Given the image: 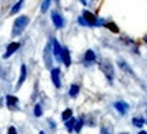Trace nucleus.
<instances>
[{
	"label": "nucleus",
	"mask_w": 147,
	"mask_h": 134,
	"mask_svg": "<svg viewBox=\"0 0 147 134\" xmlns=\"http://www.w3.org/2000/svg\"><path fill=\"white\" fill-rule=\"evenodd\" d=\"M83 124H84V118L82 116L79 120H76V124H75V131H76V133H79V131L82 130V127H83Z\"/></svg>",
	"instance_id": "20"
},
{
	"label": "nucleus",
	"mask_w": 147,
	"mask_h": 134,
	"mask_svg": "<svg viewBox=\"0 0 147 134\" xmlns=\"http://www.w3.org/2000/svg\"><path fill=\"white\" fill-rule=\"evenodd\" d=\"M117 66L121 69V71H124L125 74H129V75H132V77H135V73H134V70H132V67L128 63H127L124 59H117Z\"/></svg>",
	"instance_id": "6"
},
{
	"label": "nucleus",
	"mask_w": 147,
	"mask_h": 134,
	"mask_svg": "<svg viewBox=\"0 0 147 134\" xmlns=\"http://www.w3.org/2000/svg\"><path fill=\"white\" fill-rule=\"evenodd\" d=\"M75 124H76V119L75 118H71L69 120L65 122V127H67V130H68L69 133H72L74 130H75Z\"/></svg>",
	"instance_id": "17"
},
{
	"label": "nucleus",
	"mask_w": 147,
	"mask_h": 134,
	"mask_svg": "<svg viewBox=\"0 0 147 134\" xmlns=\"http://www.w3.org/2000/svg\"><path fill=\"white\" fill-rule=\"evenodd\" d=\"M105 27H108V29H109V30H112L113 33H119V27L116 26L113 22H109V23H106Z\"/></svg>",
	"instance_id": "23"
},
{
	"label": "nucleus",
	"mask_w": 147,
	"mask_h": 134,
	"mask_svg": "<svg viewBox=\"0 0 147 134\" xmlns=\"http://www.w3.org/2000/svg\"><path fill=\"white\" fill-rule=\"evenodd\" d=\"M53 47H52V40H49L47 43V45H45V48H44V54H42V58H44V63H45V66H47V69L52 70V62H53Z\"/></svg>",
	"instance_id": "3"
},
{
	"label": "nucleus",
	"mask_w": 147,
	"mask_h": 134,
	"mask_svg": "<svg viewBox=\"0 0 147 134\" xmlns=\"http://www.w3.org/2000/svg\"><path fill=\"white\" fill-rule=\"evenodd\" d=\"M69 96L72 97V99H75V97L78 96V93H79V85H71V88H69Z\"/></svg>",
	"instance_id": "18"
},
{
	"label": "nucleus",
	"mask_w": 147,
	"mask_h": 134,
	"mask_svg": "<svg viewBox=\"0 0 147 134\" xmlns=\"http://www.w3.org/2000/svg\"><path fill=\"white\" fill-rule=\"evenodd\" d=\"M63 62L67 67L71 66V55H69L68 48H65V47H63Z\"/></svg>",
	"instance_id": "14"
},
{
	"label": "nucleus",
	"mask_w": 147,
	"mask_h": 134,
	"mask_svg": "<svg viewBox=\"0 0 147 134\" xmlns=\"http://www.w3.org/2000/svg\"><path fill=\"white\" fill-rule=\"evenodd\" d=\"M139 134H147V131H143V130H142V131H140Z\"/></svg>",
	"instance_id": "27"
},
{
	"label": "nucleus",
	"mask_w": 147,
	"mask_h": 134,
	"mask_svg": "<svg viewBox=\"0 0 147 134\" xmlns=\"http://www.w3.org/2000/svg\"><path fill=\"white\" fill-rule=\"evenodd\" d=\"M95 54L93 49H87L86 51V54H84V63L86 65H91V63H94L95 62Z\"/></svg>",
	"instance_id": "13"
},
{
	"label": "nucleus",
	"mask_w": 147,
	"mask_h": 134,
	"mask_svg": "<svg viewBox=\"0 0 147 134\" xmlns=\"http://www.w3.org/2000/svg\"><path fill=\"white\" fill-rule=\"evenodd\" d=\"M51 19H52L55 27H57V29H61V27H63V25H64L63 16L60 15L59 12H56V11H52V14H51Z\"/></svg>",
	"instance_id": "8"
},
{
	"label": "nucleus",
	"mask_w": 147,
	"mask_h": 134,
	"mask_svg": "<svg viewBox=\"0 0 147 134\" xmlns=\"http://www.w3.org/2000/svg\"><path fill=\"white\" fill-rule=\"evenodd\" d=\"M101 134H113V126L109 123H104L101 126Z\"/></svg>",
	"instance_id": "15"
},
{
	"label": "nucleus",
	"mask_w": 147,
	"mask_h": 134,
	"mask_svg": "<svg viewBox=\"0 0 147 134\" xmlns=\"http://www.w3.org/2000/svg\"><path fill=\"white\" fill-rule=\"evenodd\" d=\"M7 134H16V129L14 127V126H10V127H8V131H7Z\"/></svg>",
	"instance_id": "25"
},
{
	"label": "nucleus",
	"mask_w": 147,
	"mask_h": 134,
	"mask_svg": "<svg viewBox=\"0 0 147 134\" xmlns=\"http://www.w3.org/2000/svg\"><path fill=\"white\" fill-rule=\"evenodd\" d=\"M22 4H23V1H22V0H21V1H18V3H16V4L14 5V7H12V10H11V12H10L11 15H14V14H16V12H18V11L21 10Z\"/></svg>",
	"instance_id": "22"
},
{
	"label": "nucleus",
	"mask_w": 147,
	"mask_h": 134,
	"mask_svg": "<svg viewBox=\"0 0 147 134\" xmlns=\"http://www.w3.org/2000/svg\"><path fill=\"white\" fill-rule=\"evenodd\" d=\"M40 134H45V133H44V131H40Z\"/></svg>",
	"instance_id": "28"
},
{
	"label": "nucleus",
	"mask_w": 147,
	"mask_h": 134,
	"mask_svg": "<svg viewBox=\"0 0 147 134\" xmlns=\"http://www.w3.org/2000/svg\"><path fill=\"white\" fill-rule=\"evenodd\" d=\"M52 47H53V55L57 62H63V47H60L57 40L52 38Z\"/></svg>",
	"instance_id": "5"
},
{
	"label": "nucleus",
	"mask_w": 147,
	"mask_h": 134,
	"mask_svg": "<svg viewBox=\"0 0 147 134\" xmlns=\"http://www.w3.org/2000/svg\"><path fill=\"white\" fill-rule=\"evenodd\" d=\"M49 5H51V1H49V0L42 1L41 3V12H47V10L49 8Z\"/></svg>",
	"instance_id": "24"
},
{
	"label": "nucleus",
	"mask_w": 147,
	"mask_h": 134,
	"mask_svg": "<svg viewBox=\"0 0 147 134\" xmlns=\"http://www.w3.org/2000/svg\"><path fill=\"white\" fill-rule=\"evenodd\" d=\"M132 124L135 126V127H143V124H144V119L143 118H134L132 119Z\"/></svg>",
	"instance_id": "19"
},
{
	"label": "nucleus",
	"mask_w": 147,
	"mask_h": 134,
	"mask_svg": "<svg viewBox=\"0 0 147 134\" xmlns=\"http://www.w3.org/2000/svg\"><path fill=\"white\" fill-rule=\"evenodd\" d=\"M71 118H72V110L71 108H67V110H64L63 112H61V120L67 122Z\"/></svg>",
	"instance_id": "16"
},
{
	"label": "nucleus",
	"mask_w": 147,
	"mask_h": 134,
	"mask_svg": "<svg viewBox=\"0 0 147 134\" xmlns=\"http://www.w3.org/2000/svg\"><path fill=\"white\" fill-rule=\"evenodd\" d=\"M42 115V107L40 103H37L36 107H34V116H37V118H40Z\"/></svg>",
	"instance_id": "21"
},
{
	"label": "nucleus",
	"mask_w": 147,
	"mask_h": 134,
	"mask_svg": "<svg viewBox=\"0 0 147 134\" xmlns=\"http://www.w3.org/2000/svg\"><path fill=\"white\" fill-rule=\"evenodd\" d=\"M29 22H30L29 16H26V15L18 16L15 19V22H14V26H12V36L15 37V36L22 34V32L25 30V27L29 25Z\"/></svg>",
	"instance_id": "2"
},
{
	"label": "nucleus",
	"mask_w": 147,
	"mask_h": 134,
	"mask_svg": "<svg viewBox=\"0 0 147 134\" xmlns=\"http://www.w3.org/2000/svg\"><path fill=\"white\" fill-rule=\"evenodd\" d=\"M82 18L84 19V22H86L87 26H95V25H98L97 16H95L93 12H90V11H87V10H83V12H82Z\"/></svg>",
	"instance_id": "4"
},
{
	"label": "nucleus",
	"mask_w": 147,
	"mask_h": 134,
	"mask_svg": "<svg viewBox=\"0 0 147 134\" xmlns=\"http://www.w3.org/2000/svg\"><path fill=\"white\" fill-rule=\"evenodd\" d=\"M51 78H52L53 85L59 89V88L61 86V82H60V69H59V67H53V69L51 70Z\"/></svg>",
	"instance_id": "7"
},
{
	"label": "nucleus",
	"mask_w": 147,
	"mask_h": 134,
	"mask_svg": "<svg viewBox=\"0 0 147 134\" xmlns=\"http://www.w3.org/2000/svg\"><path fill=\"white\" fill-rule=\"evenodd\" d=\"M48 122H49V123H51V129H56V123H55V122H53V120H51V119H49V120H48Z\"/></svg>",
	"instance_id": "26"
},
{
	"label": "nucleus",
	"mask_w": 147,
	"mask_h": 134,
	"mask_svg": "<svg viewBox=\"0 0 147 134\" xmlns=\"http://www.w3.org/2000/svg\"><path fill=\"white\" fill-rule=\"evenodd\" d=\"M5 101H7V107L10 108V110H16L18 108V97L8 95V96L5 97Z\"/></svg>",
	"instance_id": "12"
},
{
	"label": "nucleus",
	"mask_w": 147,
	"mask_h": 134,
	"mask_svg": "<svg viewBox=\"0 0 147 134\" xmlns=\"http://www.w3.org/2000/svg\"><path fill=\"white\" fill-rule=\"evenodd\" d=\"M100 70L104 73L108 82L113 84V80H115V69H113V65L110 63V60H108V59L100 60Z\"/></svg>",
	"instance_id": "1"
},
{
	"label": "nucleus",
	"mask_w": 147,
	"mask_h": 134,
	"mask_svg": "<svg viewBox=\"0 0 147 134\" xmlns=\"http://www.w3.org/2000/svg\"><path fill=\"white\" fill-rule=\"evenodd\" d=\"M120 134H128V133H120Z\"/></svg>",
	"instance_id": "29"
},
{
	"label": "nucleus",
	"mask_w": 147,
	"mask_h": 134,
	"mask_svg": "<svg viewBox=\"0 0 147 134\" xmlns=\"http://www.w3.org/2000/svg\"><path fill=\"white\" fill-rule=\"evenodd\" d=\"M19 47H21V44H19V43H11V44H8L7 51H5V54L3 55V59H8L11 55L14 54V52H16V51L19 49Z\"/></svg>",
	"instance_id": "9"
},
{
	"label": "nucleus",
	"mask_w": 147,
	"mask_h": 134,
	"mask_svg": "<svg viewBox=\"0 0 147 134\" xmlns=\"http://www.w3.org/2000/svg\"><path fill=\"white\" fill-rule=\"evenodd\" d=\"M26 77H27V67H26V65H22L21 66V77H19V81H18V84H16V86H15L16 90L23 85V82L26 81Z\"/></svg>",
	"instance_id": "10"
},
{
	"label": "nucleus",
	"mask_w": 147,
	"mask_h": 134,
	"mask_svg": "<svg viewBox=\"0 0 147 134\" xmlns=\"http://www.w3.org/2000/svg\"><path fill=\"white\" fill-rule=\"evenodd\" d=\"M113 105H115V108L117 110V112L120 114V115H125L128 108H129V105L125 101H116Z\"/></svg>",
	"instance_id": "11"
}]
</instances>
